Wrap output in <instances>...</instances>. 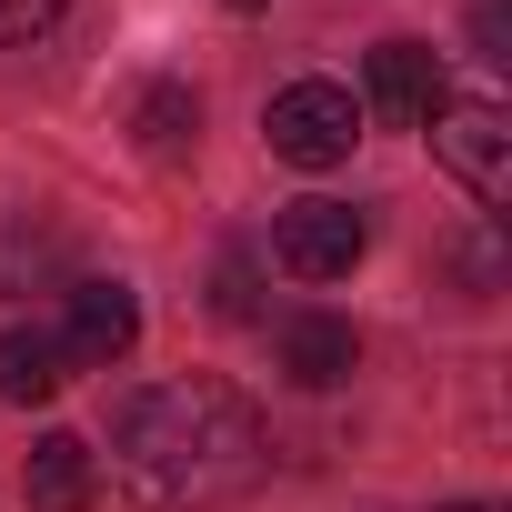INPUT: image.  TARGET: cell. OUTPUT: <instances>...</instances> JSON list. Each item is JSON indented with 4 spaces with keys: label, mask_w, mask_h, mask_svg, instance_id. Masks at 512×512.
<instances>
[{
    "label": "cell",
    "mask_w": 512,
    "mask_h": 512,
    "mask_svg": "<svg viewBox=\"0 0 512 512\" xmlns=\"http://www.w3.org/2000/svg\"><path fill=\"white\" fill-rule=\"evenodd\" d=\"M111 472L141 512H231L262 492L272 432L231 382L181 372V382H151L111 412Z\"/></svg>",
    "instance_id": "6da1fadb"
},
{
    "label": "cell",
    "mask_w": 512,
    "mask_h": 512,
    "mask_svg": "<svg viewBox=\"0 0 512 512\" xmlns=\"http://www.w3.org/2000/svg\"><path fill=\"white\" fill-rule=\"evenodd\" d=\"M262 141H272V161H292V171H332V161H352V141H362V101H352L342 81H292V91H272Z\"/></svg>",
    "instance_id": "7a4b0ae2"
},
{
    "label": "cell",
    "mask_w": 512,
    "mask_h": 512,
    "mask_svg": "<svg viewBox=\"0 0 512 512\" xmlns=\"http://www.w3.org/2000/svg\"><path fill=\"white\" fill-rule=\"evenodd\" d=\"M422 131H432L442 171H452L472 201H512V131H502V111H492V101H442Z\"/></svg>",
    "instance_id": "3957f363"
},
{
    "label": "cell",
    "mask_w": 512,
    "mask_h": 512,
    "mask_svg": "<svg viewBox=\"0 0 512 512\" xmlns=\"http://www.w3.org/2000/svg\"><path fill=\"white\" fill-rule=\"evenodd\" d=\"M362 241H372V221H362L352 201H292V211L272 221V262H282L292 282H342V272L362 262Z\"/></svg>",
    "instance_id": "277c9868"
},
{
    "label": "cell",
    "mask_w": 512,
    "mask_h": 512,
    "mask_svg": "<svg viewBox=\"0 0 512 512\" xmlns=\"http://www.w3.org/2000/svg\"><path fill=\"white\" fill-rule=\"evenodd\" d=\"M61 362L71 372H101V362H121L131 342H141V302H131V282H101V272H81L71 292H61Z\"/></svg>",
    "instance_id": "5b68a950"
},
{
    "label": "cell",
    "mask_w": 512,
    "mask_h": 512,
    "mask_svg": "<svg viewBox=\"0 0 512 512\" xmlns=\"http://www.w3.org/2000/svg\"><path fill=\"white\" fill-rule=\"evenodd\" d=\"M442 101H452V91H442V51H422V41H382V51H372V71H362V111L422 131Z\"/></svg>",
    "instance_id": "8992f818"
},
{
    "label": "cell",
    "mask_w": 512,
    "mask_h": 512,
    "mask_svg": "<svg viewBox=\"0 0 512 512\" xmlns=\"http://www.w3.org/2000/svg\"><path fill=\"white\" fill-rule=\"evenodd\" d=\"M272 362H282L292 392H332V382L362 372V342H352V322H332V312H292V322L272 332Z\"/></svg>",
    "instance_id": "52a82bcc"
},
{
    "label": "cell",
    "mask_w": 512,
    "mask_h": 512,
    "mask_svg": "<svg viewBox=\"0 0 512 512\" xmlns=\"http://www.w3.org/2000/svg\"><path fill=\"white\" fill-rule=\"evenodd\" d=\"M21 492H31V512H91V492H101L91 442L81 432H41L31 462H21Z\"/></svg>",
    "instance_id": "ba28073f"
},
{
    "label": "cell",
    "mask_w": 512,
    "mask_h": 512,
    "mask_svg": "<svg viewBox=\"0 0 512 512\" xmlns=\"http://www.w3.org/2000/svg\"><path fill=\"white\" fill-rule=\"evenodd\" d=\"M61 272H71V241L51 221H31V211H0V292H41Z\"/></svg>",
    "instance_id": "9c48e42d"
},
{
    "label": "cell",
    "mask_w": 512,
    "mask_h": 512,
    "mask_svg": "<svg viewBox=\"0 0 512 512\" xmlns=\"http://www.w3.org/2000/svg\"><path fill=\"white\" fill-rule=\"evenodd\" d=\"M71 382V362H61V342L41 332V322H11L0 332V402H51Z\"/></svg>",
    "instance_id": "30bf717a"
},
{
    "label": "cell",
    "mask_w": 512,
    "mask_h": 512,
    "mask_svg": "<svg viewBox=\"0 0 512 512\" xmlns=\"http://www.w3.org/2000/svg\"><path fill=\"white\" fill-rule=\"evenodd\" d=\"M131 131H141V151H151V161H181V151L201 141V101H191L181 81H151V91L131 101Z\"/></svg>",
    "instance_id": "8fae6325"
},
{
    "label": "cell",
    "mask_w": 512,
    "mask_h": 512,
    "mask_svg": "<svg viewBox=\"0 0 512 512\" xmlns=\"http://www.w3.org/2000/svg\"><path fill=\"white\" fill-rule=\"evenodd\" d=\"M61 11H71V0H0V51H31Z\"/></svg>",
    "instance_id": "7c38bea8"
},
{
    "label": "cell",
    "mask_w": 512,
    "mask_h": 512,
    "mask_svg": "<svg viewBox=\"0 0 512 512\" xmlns=\"http://www.w3.org/2000/svg\"><path fill=\"white\" fill-rule=\"evenodd\" d=\"M211 312H231V322H251V262H241V251H231V262H221V292H211Z\"/></svg>",
    "instance_id": "4fadbf2b"
},
{
    "label": "cell",
    "mask_w": 512,
    "mask_h": 512,
    "mask_svg": "<svg viewBox=\"0 0 512 512\" xmlns=\"http://www.w3.org/2000/svg\"><path fill=\"white\" fill-rule=\"evenodd\" d=\"M452 512H502V502H452Z\"/></svg>",
    "instance_id": "5bb4252c"
},
{
    "label": "cell",
    "mask_w": 512,
    "mask_h": 512,
    "mask_svg": "<svg viewBox=\"0 0 512 512\" xmlns=\"http://www.w3.org/2000/svg\"><path fill=\"white\" fill-rule=\"evenodd\" d=\"M231 11H262V0H231Z\"/></svg>",
    "instance_id": "9a60e30c"
}]
</instances>
